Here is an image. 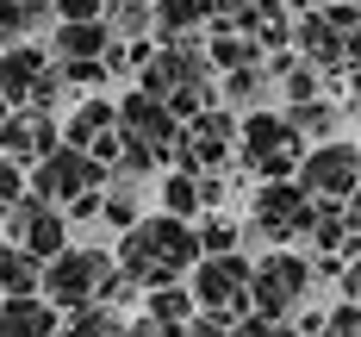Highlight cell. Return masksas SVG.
Instances as JSON below:
<instances>
[{
	"label": "cell",
	"mask_w": 361,
	"mask_h": 337,
	"mask_svg": "<svg viewBox=\"0 0 361 337\" xmlns=\"http://www.w3.org/2000/svg\"><path fill=\"white\" fill-rule=\"evenodd\" d=\"M287 125L305 138V144H330L336 138V107L330 100H305V107H287Z\"/></svg>",
	"instance_id": "obj_23"
},
{
	"label": "cell",
	"mask_w": 361,
	"mask_h": 337,
	"mask_svg": "<svg viewBox=\"0 0 361 337\" xmlns=\"http://www.w3.org/2000/svg\"><path fill=\"white\" fill-rule=\"evenodd\" d=\"M255 213V237H268V244H293V237H305L312 219H318V206L305 200V187L299 182H262L250 200Z\"/></svg>",
	"instance_id": "obj_8"
},
{
	"label": "cell",
	"mask_w": 361,
	"mask_h": 337,
	"mask_svg": "<svg viewBox=\"0 0 361 337\" xmlns=\"http://www.w3.org/2000/svg\"><path fill=\"white\" fill-rule=\"evenodd\" d=\"M63 94H69V75L50 63V69L37 75V88H32V100H25V112H50V119H56V112H63Z\"/></svg>",
	"instance_id": "obj_25"
},
{
	"label": "cell",
	"mask_w": 361,
	"mask_h": 337,
	"mask_svg": "<svg viewBox=\"0 0 361 337\" xmlns=\"http://www.w3.org/2000/svg\"><path fill=\"white\" fill-rule=\"evenodd\" d=\"M193 312H200V306H193V294H187V288H156L144 319H156L162 331H187V325H193Z\"/></svg>",
	"instance_id": "obj_22"
},
{
	"label": "cell",
	"mask_w": 361,
	"mask_h": 337,
	"mask_svg": "<svg viewBox=\"0 0 361 337\" xmlns=\"http://www.w3.org/2000/svg\"><path fill=\"white\" fill-rule=\"evenodd\" d=\"M44 294V262L25 256L19 244H0V300H32Z\"/></svg>",
	"instance_id": "obj_17"
},
{
	"label": "cell",
	"mask_w": 361,
	"mask_h": 337,
	"mask_svg": "<svg viewBox=\"0 0 361 337\" xmlns=\"http://www.w3.org/2000/svg\"><path fill=\"white\" fill-rule=\"evenodd\" d=\"M0 50H6V37H0Z\"/></svg>",
	"instance_id": "obj_33"
},
{
	"label": "cell",
	"mask_w": 361,
	"mask_h": 337,
	"mask_svg": "<svg viewBox=\"0 0 361 337\" xmlns=\"http://www.w3.org/2000/svg\"><path fill=\"white\" fill-rule=\"evenodd\" d=\"M69 337H125V319L112 312V306H81V312H69Z\"/></svg>",
	"instance_id": "obj_24"
},
{
	"label": "cell",
	"mask_w": 361,
	"mask_h": 337,
	"mask_svg": "<svg viewBox=\"0 0 361 337\" xmlns=\"http://www.w3.org/2000/svg\"><path fill=\"white\" fill-rule=\"evenodd\" d=\"M312 294V262L293 256V250H274V256L255 262V281H250V306H262L268 325H281L293 306H305Z\"/></svg>",
	"instance_id": "obj_7"
},
{
	"label": "cell",
	"mask_w": 361,
	"mask_h": 337,
	"mask_svg": "<svg viewBox=\"0 0 361 337\" xmlns=\"http://www.w3.org/2000/svg\"><path fill=\"white\" fill-rule=\"evenodd\" d=\"M206 256L200 250V231L187 219H169V213H144V219L131 225L125 237H118V275H131L137 288H180V275H193V262Z\"/></svg>",
	"instance_id": "obj_1"
},
{
	"label": "cell",
	"mask_w": 361,
	"mask_h": 337,
	"mask_svg": "<svg viewBox=\"0 0 361 337\" xmlns=\"http://www.w3.org/2000/svg\"><path fill=\"white\" fill-rule=\"evenodd\" d=\"M19 200H25V169L0 156V219H6V213H13Z\"/></svg>",
	"instance_id": "obj_29"
},
{
	"label": "cell",
	"mask_w": 361,
	"mask_h": 337,
	"mask_svg": "<svg viewBox=\"0 0 361 337\" xmlns=\"http://www.w3.org/2000/svg\"><path fill=\"white\" fill-rule=\"evenodd\" d=\"M305 150L312 144L287 125V112H274V107L250 112V119L237 125V162H250L262 182H293L299 162H305Z\"/></svg>",
	"instance_id": "obj_2"
},
{
	"label": "cell",
	"mask_w": 361,
	"mask_h": 337,
	"mask_svg": "<svg viewBox=\"0 0 361 337\" xmlns=\"http://www.w3.org/2000/svg\"><path fill=\"white\" fill-rule=\"evenodd\" d=\"M206 19V0H156V44H180V37H200Z\"/></svg>",
	"instance_id": "obj_18"
},
{
	"label": "cell",
	"mask_w": 361,
	"mask_h": 337,
	"mask_svg": "<svg viewBox=\"0 0 361 337\" xmlns=\"http://www.w3.org/2000/svg\"><path fill=\"white\" fill-rule=\"evenodd\" d=\"M0 225H6V244H19V250L37 256V262H56L69 250V213H63V206H44L32 194H25Z\"/></svg>",
	"instance_id": "obj_10"
},
{
	"label": "cell",
	"mask_w": 361,
	"mask_h": 337,
	"mask_svg": "<svg viewBox=\"0 0 361 337\" xmlns=\"http://www.w3.org/2000/svg\"><path fill=\"white\" fill-rule=\"evenodd\" d=\"M180 337H237V325H231V319H218V312H206V319H193Z\"/></svg>",
	"instance_id": "obj_30"
},
{
	"label": "cell",
	"mask_w": 361,
	"mask_h": 337,
	"mask_svg": "<svg viewBox=\"0 0 361 337\" xmlns=\"http://www.w3.org/2000/svg\"><path fill=\"white\" fill-rule=\"evenodd\" d=\"M268 94H274V75H268V63H255V69H237L231 81H224V100L243 112H262L268 107Z\"/></svg>",
	"instance_id": "obj_20"
},
{
	"label": "cell",
	"mask_w": 361,
	"mask_h": 337,
	"mask_svg": "<svg viewBox=\"0 0 361 337\" xmlns=\"http://www.w3.org/2000/svg\"><path fill=\"white\" fill-rule=\"evenodd\" d=\"M0 337H63V319L50 300H0Z\"/></svg>",
	"instance_id": "obj_14"
},
{
	"label": "cell",
	"mask_w": 361,
	"mask_h": 337,
	"mask_svg": "<svg viewBox=\"0 0 361 337\" xmlns=\"http://www.w3.org/2000/svg\"><path fill=\"white\" fill-rule=\"evenodd\" d=\"M112 0H50V13H56V25H87V19H106Z\"/></svg>",
	"instance_id": "obj_28"
},
{
	"label": "cell",
	"mask_w": 361,
	"mask_h": 337,
	"mask_svg": "<svg viewBox=\"0 0 361 337\" xmlns=\"http://www.w3.org/2000/svg\"><path fill=\"white\" fill-rule=\"evenodd\" d=\"M162 213H169V219H200V213H206V206H200V175H180V169H169V175H162Z\"/></svg>",
	"instance_id": "obj_21"
},
{
	"label": "cell",
	"mask_w": 361,
	"mask_h": 337,
	"mask_svg": "<svg viewBox=\"0 0 361 337\" xmlns=\"http://www.w3.org/2000/svg\"><path fill=\"white\" fill-rule=\"evenodd\" d=\"M44 50H50V63H56V69L106 63V50H112V32H106V19H87V25H56Z\"/></svg>",
	"instance_id": "obj_12"
},
{
	"label": "cell",
	"mask_w": 361,
	"mask_h": 337,
	"mask_svg": "<svg viewBox=\"0 0 361 337\" xmlns=\"http://www.w3.org/2000/svg\"><path fill=\"white\" fill-rule=\"evenodd\" d=\"M100 219H106L118 237L144 219V187H137V175H125V169L106 175V187H100Z\"/></svg>",
	"instance_id": "obj_16"
},
{
	"label": "cell",
	"mask_w": 361,
	"mask_h": 337,
	"mask_svg": "<svg viewBox=\"0 0 361 337\" xmlns=\"http://www.w3.org/2000/svg\"><path fill=\"white\" fill-rule=\"evenodd\" d=\"M44 69H50V50H44V44H6V50H0V100L19 112L32 100V88H37Z\"/></svg>",
	"instance_id": "obj_13"
},
{
	"label": "cell",
	"mask_w": 361,
	"mask_h": 337,
	"mask_svg": "<svg viewBox=\"0 0 361 337\" xmlns=\"http://www.w3.org/2000/svg\"><path fill=\"white\" fill-rule=\"evenodd\" d=\"M349 94H361V69H355V75H349Z\"/></svg>",
	"instance_id": "obj_32"
},
{
	"label": "cell",
	"mask_w": 361,
	"mask_h": 337,
	"mask_svg": "<svg viewBox=\"0 0 361 337\" xmlns=\"http://www.w3.org/2000/svg\"><path fill=\"white\" fill-rule=\"evenodd\" d=\"M293 182L305 187V200H312V206H343V200L361 187V144H343V138L312 144Z\"/></svg>",
	"instance_id": "obj_4"
},
{
	"label": "cell",
	"mask_w": 361,
	"mask_h": 337,
	"mask_svg": "<svg viewBox=\"0 0 361 337\" xmlns=\"http://www.w3.org/2000/svg\"><path fill=\"white\" fill-rule=\"evenodd\" d=\"M193 231H200V250H206V256H237V237H243L237 219H224V213H218V219L193 225Z\"/></svg>",
	"instance_id": "obj_26"
},
{
	"label": "cell",
	"mask_w": 361,
	"mask_h": 337,
	"mask_svg": "<svg viewBox=\"0 0 361 337\" xmlns=\"http://www.w3.org/2000/svg\"><path fill=\"white\" fill-rule=\"evenodd\" d=\"M118 144H131V150H149L156 162H169L180 144V119L162 100H149L144 88L137 94H125L118 100Z\"/></svg>",
	"instance_id": "obj_9"
},
{
	"label": "cell",
	"mask_w": 361,
	"mask_h": 337,
	"mask_svg": "<svg viewBox=\"0 0 361 337\" xmlns=\"http://www.w3.org/2000/svg\"><path fill=\"white\" fill-rule=\"evenodd\" d=\"M206 63H212V69H224V75H237V69H255V63H262V50H255L250 32H212Z\"/></svg>",
	"instance_id": "obj_19"
},
{
	"label": "cell",
	"mask_w": 361,
	"mask_h": 337,
	"mask_svg": "<svg viewBox=\"0 0 361 337\" xmlns=\"http://www.w3.org/2000/svg\"><path fill=\"white\" fill-rule=\"evenodd\" d=\"M100 187H106V169H100L94 156L69 150V144H56L37 169H25V194H32V200H44V206H69V200L100 194Z\"/></svg>",
	"instance_id": "obj_5"
},
{
	"label": "cell",
	"mask_w": 361,
	"mask_h": 337,
	"mask_svg": "<svg viewBox=\"0 0 361 337\" xmlns=\"http://www.w3.org/2000/svg\"><path fill=\"white\" fill-rule=\"evenodd\" d=\"M118 268L112 262V250H63L56 262H44V300L56 306V312H81V306H94L100 300V288H106V275Z\"/></svg>",
	"instance_id": "obj_3"
},
{
	"label": "cell",
	"mask_w": 361,
	"mask_h": 337,
	"mask_svg": "<svg viewBox=\"0 0 361 337\" xmlns=\"http://www.w3.org/2000/svg\"><path fill=\"white\" fill-rule=\"evenodd\" d=\"M56 144H63V125H56L50 112H25V107H19V112L0 119V156L19 162V169H37Z\"/></svg>",
	"instance_id": "obj_11"
},
{
	"label": "cell",
	"mask_w": 361,
	"mask_h": 337,
	"mask_svg": "<svg viewBox=\"0 0 361 337\" xmlns=\"http://www.w3.org/2000/svg\"><path fill=\"white\" fill-rule=\"evenodd\" d=\"M112 125H118V100H106V94H87V100L63 119V144L87 156V144H94V138H106Z\"/></svg>",
	"instance_id": "obj_15"
},
{
	"label": "cell",
	"mask_w": 361,
	"mask_h": 337,
	"mask_svg": "<svg viewBox=\"0 0 361 337\" xmlns=\"http://www.w3.org/2000/svg\"><path fill=\"white\" fill-rule=\"evenodd\" d=\"M324 337H361V312H330V331Z\"/></svg>",
	"instance_id": "obj_31"
},
{
	"label": "cell",
	"mask_w": 361,
	"mask_h": 337,
	"mask_svg": "<svg viewBox=\"0 0 361 337\" xmlns=\"http://www.w3.org/2000/svg\"><path fill=\"white\" fill-rule=\"evenodd\" d=\"M255 6H262V0H206V19H212L218 32H224V25L250 32V25H255Z\"/></svg>",
	"instance_id": "obj_27"
},
{
	"label": "cell",
	"mask_w": 361,
	"mask_h": 337,
	"mask_svg": "<svg viewBox=\"0 0 361 337\" xmlns=\"http://www.w3.org/2000/svg\"><path fill=\"white\" fill-rule=\"evenodd\" d=\"M250 281H255V262L250 256H200L193 262V306H206L218 319H243L250 312Z\"/></svg>",
	"instance_id": "obj_6"
}]
</instances>
